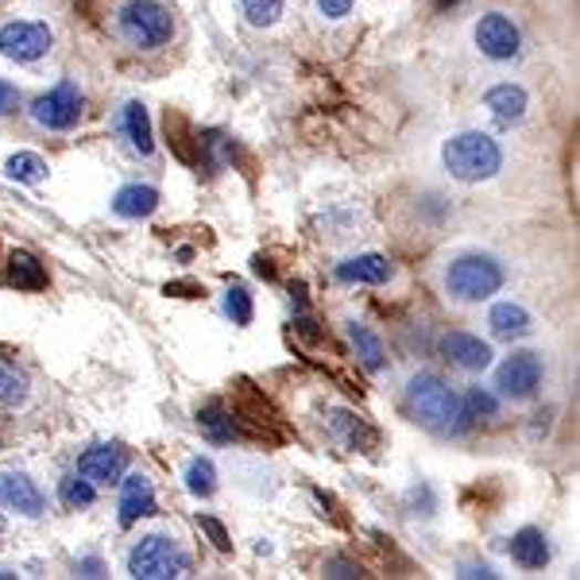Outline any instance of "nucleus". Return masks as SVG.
Masks as SVG:
<instances>
[{"label":"nucleus","mask_w":580,"mask_h":580,"mask_svg":"<svg viewBox=\"0 0 580 580\" xmlns=\"http://www.w3.org/2000/svg\"><path fill=\"white\" fill-rule=\"evenodd\" d=\"M504 263L491 260V256H460L445 271V287L460 302H484L504 287Z\"/></svg>","instance_id":"nucleus-3"},{"label":"nucleus","mask_w":580,"mask_h":580,"mask_svg":"<svg viewBox=\"0 0 580 580\" xmlns=\"http://www.w3.org/2000/svg\"><path fill=\"white\" fill-rule=\"evenodd\" d=\"M15 101H20V97H15V90L4 82V77H0V116H4V113H12V108H15Z\"/></svg>","instance_id":"nucleus-34"},{"label":"nucleus","mask_w":580,"mask_h":580,"mask_svg":"<svg viewBox=\"0 0 580 580\" xmlns=\"http://www.w3.org/2000/svg\"><path fill=\"white\" fill-rule=\"evenodd\" d=\"M155 209H159V190L155 186H124V190H116L113 198V214L124 217V221H139V217H152Z\"/></svg>","instance_id":"nucleus-14"},{"label":"nucleus","mask_w":580,"mask_h":580,"mask_svg":"<svg viewBox=\"0 0 580 580\" xmlns=\"http://www.w3.org/2000/svg\"><path fill=\"white\" fill-rule=\"evenodd\" d=\"M496 411H499V403L488 395V391H480V387L468 391V398H465V414H468V422H473V418H496Z\"/></svg>","instance_id":"nucleus-31"},{"label":"nucleus","mask_w":580,"mask_h":580,"mask_svg":"<svg viewBox=\"0 0 580 580\" xmlns=\"http://www.w3.org/2000/svg\"><path fill=\"white\" fill-rule=\"evenodd\" d=\"M445 170H449L457 183H488L504 167V152L488 132H460L445 144L442 152Z\"/></svg>","instance_id":"nucleus-2"},{"label":"nucleus","mask_w":580,"mask_h":580,"mask_svg":"<svg viewBox=\"0 0 580 580\" xmlns=\"http://www.w3.org/2000/svg\"><path fill=\"white\" fill-rule=\"evenodd\" d=\"M225 313H229L237 325H252V294H248L245 287H229V294H225Z\"/></svg>","instance_id":"nucleus-28"},{"label":"nucleus","mask_w":580,"mask_h":580,"mask_svg":"<svg viewBox=\"0 0 580 580\" xmlns=\"http://www.w3.org/2000/svg\"><path fill=\"white\" fill-rule=\"evenodd\" d=\"M8 283L20 290H43L46 287L43 263H39L31 252H12L8 256Z\"/></svg>","instance_id":"nucleus-21"},{"label":"nucleus","mask_w":580,"mask_h":580,"mask_svg":"<svg viewBox=\"0 0 580 580\" xmlns=\"http://www.w3.org/2000/svg\"><path fill=\"white\" fill-rule=\"evenodd\" d=\"M0 507L35 519V515H43V491L35 488V480L28 473L8 468V473H0Z\"/></svg>","instance_id":"nucleus-10"},{"label":"nucleus","mask_w":580,"mask_h":580,"mask_svg":"<svg viewBox=\"0 0 580 580\" xmlns=\"http://www.w3.org/2000/svg\"><path fill=\"white\" fill-rule=\"evenodd\" d=\"M496 387L511 403H522V398L535 395L542 387V360H538V352H515V356H507L496 372Z\"/></svg>","instance_id":"nucleus-7"},{"label":"nucleus","mask_w":580,"mask_h":580,"mask_svg":"<svg viewBox=\"0 0 580 580\" xmlns=\"http://www.w3.org/2000/svg\"><path fill=\"white\" fill-rule=\"evenodd\" d=\"M77 116H82V90H77L74 82H59L46 97L35 101V108H31V121H35L39 128H51V132L74 128Z\"/></svg>","instance_id":"nucleus-6"},{"label":"nucleus","mask_w":580,"mask_h":580,"mask_svg":"<svg viewBox=\"0 0 580 580\" xmlns=\"http://www.w3.org/2000/svg\"><path fill=\"white\" fill-rule=\"evenodd\" d=\"M488 325H491V333H496L499 341H522V336H530L535 321H530V313L522 310L519 302H499V305H491Z\"/></svg>","instance_id":"nucleus-15"},{"label":"nucleus","mask_w":580,"mask_h":580,"mask_svg":"<svg viewBox=\"0 0 580 580\" xmlns=\"http://www.w3.org/2000/svg\"><path fill=\"white\" fill-rule=\"evenodd\" d=\"M128 573L136 580H170L190 573V558L175 538L147 535L139 538V546L128 553Z\"/></svg>","instance_id":"nucleus-4"},{"label":"nucleus","mask_w":580,"mask_h":580,"mask_svg":"<svg viewBox=\"0 0 580 580\" xmlns=\"http://www.w3.org/2000/svg\"><path fill=\"white\" fill-rule=\"evenodd\" d=\"M121 132L128 136V147L136 155H152L155 152V136H152V121H147V108L139 105V101H128V105L121 108Z\"/></svg>","instance_id":"nucleus-17"},{"label":"nucleus","mask_w":580,"mask_h":580,"mask_svg":"<svg viewBox=\"0 0 580 580\" xmlns=\"http://www.w3.org/2000/svg\"><path fill=\"white\" fill-rule=\"evenodd\" d=\"M198 426L209 442H232V434H237V422H232V414L225 406H206L198 414Z\"/></svg>","instance_id":"nucleus-26"},{"label":"nucleus","mask_w":580,"mask_h":580,"mask_svg":"<svg viewBox=\"0 0 580 580\" xmlns=\"http://www.w3.org/2000/svg\"><path fill=\"white\" fill-rule=\"evenodd\" d=\"M201 530H209V538H214V546L217 550H232V542H229V535H225V527L217 519H209V515H201Z\"/></svg>","instance_id":"nucleus-33"},{"label":"nucleus","mask_w":580,"mask_h":580,"mask_svg":"<svg viewBox=\"0 0 580 580\" xmlns=\"http://www.w3.org/2000/svg\"><path fill=\"white\" fill-rule=\"evenodd\" d=\"M484 108L496 116L499 124H519L527 116V93L519 85H496L484 93Z\"/></svg>","instance_id":"nucleus-18"},{"label":"nucleus","mask_w":580,"mask_h":580,"mask_svg":"<svg viewBox=\"0 0 580 580\" xmlns=\"http://www.w3.org/2000/svg\"><path fill=\"white\" fill-rule=\"evenodd\" d=\"M240 8H245L248 23H256V28H271L283 15V0H240Z\"/></svg>","instance_id":"nucleus-27"},{"label":"nucleus","mask_w":580,"mask_h":580,"mask_svg":"<svg viewBox=\"0 0 580 580\" xmlns=\"http://www.w3.org/2000/svg\"><path fill=\"white\" fill-rule=\"evenodd\" d=\"M349 336H352V344H356L360 364H364L367 372H380V367H383V344H380V336H375L367 325H360V321H352V325H349Z\"/></svg>","instance_id":"nucleus-24"},{"label":"nucleus","mask_w":580,"mask_h":580,"mask_svg":"<svg viewBox=\"0 0 580 580\" xmlns=\"http://www.w3.org/2000/svg\"><path fill=\"white\" fill-rule=\"evenodd\" d=\"M4 175L12 183H23V186H39L46 178V163L39 159L35 152H15L12 159L4 163Z\"/></svg>","instance_id":"nucleus-23"},{"label":"nucleus","mask_w":580,"mask_h":580,"mask_svg":"<svg viewBox=\"0 0 580 580\" xmlns=\"http://www.w3.org/2000/svg\"><path fill=\"white\" fill-rule=\"evenodd\" d=\"M186 491H190V496H198V499L214 496V491H217L214 460H206V457H194L190 460V468H186Z\"/></svg>","instance_id":"nucleus-25"},{"label":"nucleus","mask_w":580,"mask_h":580,"mask_svg":"<svg viewBox=\"0 0 580 580\" xmlns=\"http://www.w3.org/2000/svg\"><path fill=\"white\" fill-rule=\"evenodd\" d=\"M121 31L132 46L155 51V46H163L175 35V20H170L167 8L155 4V0H128V4L121 8Z\"/></svg>","instance_id":"nucleus-5"},{"label":"nucleus","mask_w":580,"mask_h":580,"mask_svg":"<svg viewBox=\"0 0 580 580\" xmlns=\"http://www.w3.org/2000/svg\"><path fill=\"white\" fill-rule=\"evenodd\" d=\"M77 573L82 577H105V566H101L97 558H85V561H77Z\"/></svg>","instance_id":"nucleus-35"},{"label":"nucleus","mask_w":580,"mask_h":580,"mask_svg":"<svg viewBox=\"0 0 580 580\" xmlns=\"http://www.w3.org/2000/svg\"><path fill=\"white\" fill-rule=\"evenodd\" d=\"M62 499H66L70 507H90L93 499H97V488H93L90 480H77V476H66V480H62Z\"/></svg>","instance_id":"nucleus-29"},{"label":"nucleus","mask_w":580,"mask_h":580,"mask_svg":"<svg viewBox=\"0 0 580 580\" xmlns=\"http://www.w3.org/2000/svg\"><path fill=\"white\" fill-rule=\"evenodd\" d=\"M476 46H480V51L488 54V59H496V62L515 59L519 46H522L519 23H515L511 15H504V12L480 15V23H476Z\"/></svg>","instance_id":"nucleus-9"},{"label":"nucleus","mask_w":580,"mask_h":580,"mask_svg":"<svg viewBox=\"0 0 580 580\" xmlns=\"http://www.w3.org/2000/svg\"><path fill=\"white\" fill-rule=\"evenodd\" d=\"M333 434L341 437L344 445H349V449H372L375 445V434L372 429L364 426V422L356 418V414H349V411H336L333 414Z\"/></svg>","instance_id":"nucleus-22"},{"label":"nucleus","mask_w":580,"mask_h":580,"mask_svg":"<svg viewBox=\"0 0 580 580\" xmlns=\"http://www.w3.org/2000/svg\"><path fill=\"white\" fill-rule=\"evenodd\" d=\"M445 356H449L460 372H484V367L491 364L488 341H480V336H473V333H449L445 336Z\"/></svg>","instance_id":"nucleus-13"},{"label":"nucleus","mask_w":580,"mask_h":580,"mask_svg":"<svg viewBox=\"0 0 580 580\" xmlns=\"http://www.w3.org/2000/svg\"><path fill=\"white\" fill-rule=\"evenodd\" d=\"M360 569H352V566H344V561H336V566H329V577H356Z\"/></svg>","instance_id":"nucleus-37"},{"label":"nucleus","mask_w":580,"mask_h":580,"mask_svg":"<svg viewBox=\"0 0 580 580\" xmlns=\"http://www.w3.org/2000/svg\"><path fill=\"white\" fill-rule=\"evenodd\" d=\"M167 144H170V152L178 155L183 163H198V147H201V139L194 136V128H190V121H186L183 113H175V108H167Z\"/></svg>","instance_id":"nucleus-20"},{"label":"nucleus","mask_w":580,"mask_h":580,"mask_svg":"<svg viewBox=\"0 0 580 580\" xmlns=\"http://www.w3.org/2000/svg\"><path fill=\"white\" fill-rule=\"evenodd\" d=\"M4 535H8V522H4V515H0V542H4Z\"/></svg>","instance_id":"nucleus-40"},{"label":"nucleus","mask_w":580,"mask_h":580,"mask_svg":"<svg viewBox=\"0 0 580 580\" xmlns=\"http://www.w3.org/2000/svg\"><path fill=\"white\" fill-rule=\"evenodd\" d=\"M124 468H128V453L121 445H93L82 460H77V476L97 488V484H121Z\"/></svg>","instance_id":"nucleus-11"},{"label":"nucleus","mask_w":580,"mask_h":580,"mask_svg":"<svg viewBox=\"0 0 580 580\" xmlns=\"http://www.w3.org/2000/svg\"><path fill=\"white\" fill-rule=\"evenodd\" d=\"M167 294H178V298H198V294H201V287H194V283H170V287H167Z\"/></svg>","instance_id":"nucleus-36"},{"label":"nucleus","mask_w":580,"mask_h":580,"mask_svg":"<svg viewBox=\"0 0 580 580\" xmlns=\"http://www.w3.org/2000/svg\"><path fill=\"white\" fill-rule=\"evenodd\" d=\"M23 395H28L23 380L8 364H0V406H20Z\"/></svg>","instance_id":"nucleus-30"},{"label":"nucleus","mask_w":580,"mask_h":580,"mask_svg":"<svg viewBox=\"0 0 580 580\" xmlns=\"http://www.w3.org/2000/svg\"><path fill=\"white\" fill-rule=\"evenodd\" d=\"M511 558L515 566L522 569H542L550 561V546H546V535L535 527H522L519 535L511 538Z\"/></svg>","instance_id":"nucleus-19"},{"label":"nucleus","mask_w":580,"mask_h":580,"mask_svg":"<svg viewBox=\"0 0 580 580\" xmlns=\"http://www.w3.org/2000/svg\"><path fill=\"white\" fill-rule=\"evenodd\" d=\"M313 4H318L321 15H329V20H344V15L352 12V4H356V0H313Z\"/></svg>","instance_id":"nucleus-32"},{"label":"nucleus","mask_w":580,"mask_h":580,"mask_svg":"<svg viewBox=\"0 0 580 580\" xmlns=\"http://www.w3.org/2000/svg\"><path fill=\"white\" fill-rule=\"evenodd\" d=\"M155 515V488L147 476H128L121 480V527H132L136 519Z\"/></svg>","instance_id":"nucleus-12"},{"label":"nucleus","mask_w":580,"mask_h":580,"mask_svg":"<svg viewBox=\"0 0 580 580\" xmlns=\"http://www.w3.org/2000/svg\"><path fill=\"white\" fill-rule=\"evenodd\" d=\"M460 577H496V573H491L488 566H480V569H465V573H460Z\"/></svg>","instance_id":"nucleus-39"},{"label":"nucleus","mask_w":580,"mask_h":580,"mask_svg":"<svg viewBox=\"0 0 580 580\" xmlns=\"http://www.w3.org/2000/svg\"><path fill=\"white\" fill-rule=\"evenodd\" d=\"M0 51L12 62H35L51 51V28L39 20H12L0 28Z\"/></svg>","instance_id":"nucleus-8"},{"label":"nucleus","mask_w":580,"mask_h":580,"mask_svg":"<svg viewBox=\"0 0 580 580\" xmlns=\"http://www.w3.org/2000/svg\"><path fill=\"white\" fill-rule=\"evenodd\" d=\"M336 279L341 283H367V287H380L391 279V263L383 260V256L367 252V256H352V260H344L341 268H336Z\"/></svg>","instance_id":"nucleus-16"},{"label":"nucleus","mask_w":580,"mask_h":580,"mask_svg":"<svg viewBox=\"0 0 580 580\" xmlns=\"http://www.w3.org/2000/svg\"><path fill=\"white\" fill-rule=\"evenodd\" d=\"M256 276H263V279H276V271H271V263H268V260H256Z\"/></svg>","instance_id":"nucleus-38"},{"label":"nucleus","mask_w":580,"mask_h":580,"mask_svg":"<svg viewBox=\"0 0 580 580\" xmlns=\"http://www.w3.org/2000/svg\"><path fill=\"white\" fill-rule=\"evenodd\" d=\"M406 406H411L414 418L426 429H434V434L457 437L468 429L465 403H460L437 375H414L411 387H406Z\"/></svg>","instance_id":"nucleus-1"}]
</instances>
